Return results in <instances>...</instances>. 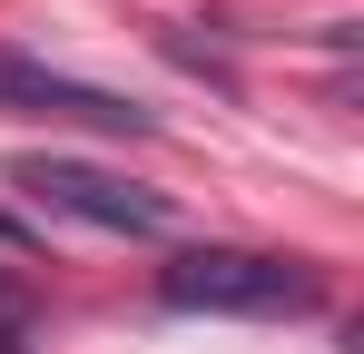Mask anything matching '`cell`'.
<instances>
[{
  "instance_id": "cell-1",
  "label": "cell",
  "mask_w": 364,
  "mask_h": 354,
  "mask_svg": "<svg viewBox=\"0 0 364 354\" xmlns=\"http://www.w3.org/2000/svg\"><path fill=\"white\" fill-rule=\"evenodd\" d=\"M158 295L178 315H315L325 286L296 256H256V246H187L158 266Z\"/></svg>"
},
{
  "instance_id": "cell-2",
  "label": "cell",
  "mask_w": 364,
  "mask_h": 354,
  "mask_svg": "<svg viewBox=\"0 0 364 354\" xmlns=\"http://www.w3.org/2000/svg\"><path fill=\"white\" fill-rule=\"evenodd\" d=\"M10 187H30L50 217H79L99 236H168V197L89 168V158H10Z\"/></svg>"
},
{
  "instance_id": "cell-3",
  "label": "cell",
  "mask_w": 364,
  "mask_h": 354,
  "mask_svg": "<svg viewBox=\"0 0 364 354\" xmlns=\"http://www.w3.org/2000/svg\"><path fill=\"white\" fill-rule=\"evenodd\" d=\"M0 99H20L40 118H79L99 138H148V109H128L119 89H89V79H69V69H50L30 50H0Z\"/></svg>"
},
{
  "instance_id": "cell-4",
  "label": "cell",
  "mask_w": 364,
  "mask_h": 354,
  "mask_svg": "<svg viewBox=\"0 0 364 354\" xmlns=\"http://www.w3.org/2000/svg\"><path fill=\"white\" fill-rule=\"evenodd\" d=\"M20 345H30V305L0 286V354H20Z\"/></svg>"
},
{
  "instance_id": "cell-5",
  "label": "cell",
  "mask_w": 364,
  "mask_h": 354,
  "mask_svg": "<svg viewBox=\"0 0 364 354\" xmlns=\"http://www.w3.org/2000/svg\"><path fill=\"white\" fill-rule=\"evenodd\" d=\"M0 246H40V236H30L20 217H10V207H0Z\"/></svg>"
}]
</instances>
